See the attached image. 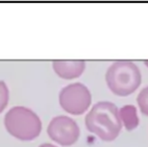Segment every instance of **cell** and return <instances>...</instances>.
I'll return each mask as SVG.
<instances>
[{"label": "cell", "instance_id": "obj_8", "mask_svg": "<svg viewBox=\"0 0 148 147\" xmlns=\"http://www.w3.org/2000/svg\"><path fill=\"white\" fill-rule=\"evenodd\" d=\"M137 103L141 113L148 116V87L142 89L137 96Z\"/></svg>", "mask_w": 148, "mask_h": 147}, {"label": "cell", "instance_id": "obj_7", "mask_svg": "<svg viewBox=\"0 0 148 147\" xmlns=\"http://www.w3.org/2000/svg\"><path fill=\"white\" fill-rule=\"evenodd\" d=\"M121 122H123L125 128L128 131L134 130L138 126L139 119L137 116V110L133 105H126L123 106L119 111Z\"/></svg>", "mask_w": 148, "mask_h": 147}, {"label": "cell", "instance_id": "obj_11", "mask_svg": "<svg viewBox=\"0 0 148 147\" xmlns=\"http://www.w3.org/2000/svg\"><path fill=\"white\" fill-rule=\"evenodd\" d=\"M145 65H146L147 67H148V61H146V62H145Z\"/></svg>", "mask_w": 148, "mask_h": 147}, {"label": "cell", "instance_id": "obj_6", "mask_svg": "<svg viewBox=\"0 0 148 147\" xmlns=\"http://www.w3.org/2000/svg\"><path fill=\"white\" fill-rule=\"evenodd\" d=\"M53 69L60 78L73 80L84 73L86 63L84 61H55Z\"/></svg>", "mask_w": 148, "mask_h": 147}, {"label": "cell", "instance_id": "obj_4", "mask_svg": "<svg viewBox=\"0 0 148 147\" xmlns=\"http://www.w3.org/2000/svg\"><path fill=\"white\" fill-rule=\"evenodd\" d=\"M60 105L72 115H82L92 103L91 92L82 83H74L62 89L59 96Z\"/></svg>", "mask_w": 148, "mask_h": 147}, {"label": "cell", "instance_id": "obj_10", "mask_svg": "<svg viewBox=\"0 0 148 147\" xmlns=\"http://www.w3.org/2000/svg\"><path fill=\"white\" fill-rule=\"evenodd\" d=\"M38 147H58L53 144H51V143H43V144H40Z\"/></svg>", "mask_w": 148, "mask_h": 147}, {"label": "cell", "instance_id": "obj_9", "mask_svg": "<svg viewBox=\"0 0 148 147\" xmlns=\"http://www.w3.org/2000/svg\"><path fill=\"white\" fill-rule=\"evenodd\" d=\"M9 101V90L5 82L0 81V114L7 107Z\"/></svg>", "mask_w": 148, "mask_h": 147}, {"label": "cell", "instance_id": "obj_2", "mask_svg": "<svg viewBox=\"0 0 148 147\" xmlns=\"http://www.w3.org/2000/svg\"><path fill=\"white\" fill-rule=\"evenodd\" d=\"M4 126L10 135L21 141L35 139L42 129L38 115L23 106H15L8 110L4 117Z\"/></svg>", "mask_w": 148, "mask_h": 147}, {"label": "cell", "instance_id": "obj_3", "mask_svg": "<svg viewBox=\"0 0 148 147\" xmlns=\"http://www.w3.org/2000/svg\"><path fill=\"white\" fill-rule=\"evenodd\" d=\"M109 89L117 96H129L141 84V73L132 62L119 61L114 63L106 73Z\"/></svg>", "mask_w": 148, "mask_h": 147}, {"label": "cell", "instance_id": "obj_1", "mask_svg": "<svg viewBox=\"0 0 148 147\" xmlns=\"http://www.w3.org/2000/svg\"><path fill=\"white\" fill-rule=\"evenodd\" d=\"M87 129L104 141H113L122 129L118 108L115 104L102 101L93 106L85 118Z\"/></svg>", "mask_w": 148, "mask_h": 147}, {"label": "cell", "instance_id": "obj_5", "mask_svg": "<svg viewBox=\"0 0 148 147\" xmlns=\"http://www.w3.org/2000/svg\"><path fill=\"white\" fill-rule=\"evenodd\" d=\"M47 132L53 141L62 146L73 145L80 137V128L77 122L64 115L53 117L47 126Z\"/></svg>", "mask_w": 148, "mask_h": 147}]
</instances>
